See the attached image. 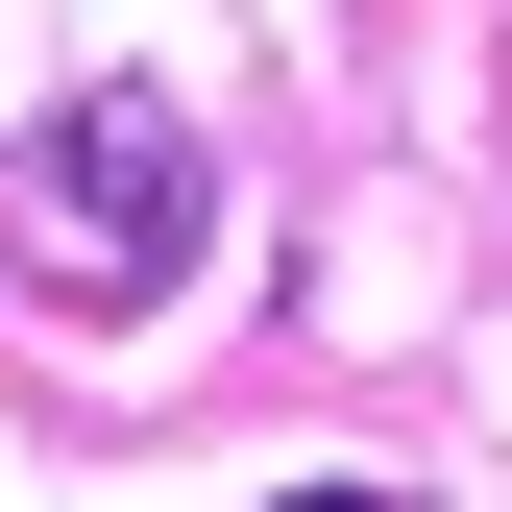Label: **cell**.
Here are the masks:
<instances>
[{
  "label": "cell",
  "mask_w": 512,
  "mask_h": 512,
  "mask_svg": "<svg viewBox=\"0 0 512 512\" xmlns=\"http://www.w3.org/2000/svg\"><path fill=\"white\" fill-rule=\"evenodd\" d=\"M25 244H49V293L147 317V293L220 244V147H196L171 98H122V74H98V98H49V122H25Z\"/></svg>",
  "instance_id": "cell-1"
}]
</instances>
